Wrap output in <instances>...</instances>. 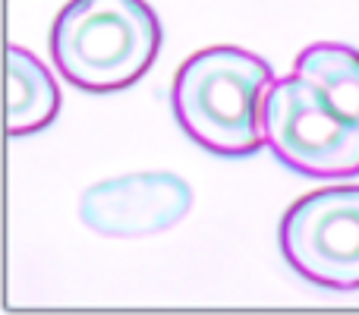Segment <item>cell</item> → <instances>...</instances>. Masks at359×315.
Listing matches in <instances>:
<instances>
[{
  "mask_svg": "<svg viewBox=\"0 0 359 315\" xmlns=\"http://www.w3.org/2000/svg\"><path fill=\"white\" fill-rule=\"evenodd\" d=\"M274 79V69L259 54L215 44L180 63L170 107L198 149L217 158H249L265 149L262 114Z\"/></svg>",
  "mask_w": 359,
  "mask_h": 315,
  "instance_id": "cell-1",
  "label": "cell"
},
{
  "mask_svg": "<svg viewBox=\"0 0 359 315\" xmlns=\"http://www.w3.org/2000/svg\"><path fill=\"white\" fill-rule=\"evenodd\" d=\"M149 0H69L50 25V63L73 88L111 95L136 86L161 51Z\"/></svg>",
  "mask_w": 359,
  "mask_h": 315,
  "instance_id": "cell-2",
  "label": "cell"
},
{
  "mask_svg": "<svg viewBox=\"0 0 359 315\" xmlns=\"http://www.w3.org/2000/svg\"><path fill=\"white\" fill-rule=\"evenodd\" d=\"M262 133L265 149L303 177H359V123L306 76L287 73L274 79L265 98Z\"/></svg>",
  "mask_w": 359,
  "mask_h": 315,
  "instance_id": "cell-3",
  "label": "cell"
},
{
  "mask_svg": "<svg viewBox=\"0 0 359 315\" xmlns=\"http://www.w3.org/2000/svg\"><path fill=\"white\" fill-rule=\"evenodd\" d=\"M284 262L322 290H359V186L337 183L297 199L278 227Z\"/></svg>",
  "mask_w": 359,
  "mask_h": 315,
  "instance_id": "cell-4",
  "label": "cell"
},
{
  "mask_svg": "<svg viewBox=\"0 0 359 315\" xmlns=\"http://www.w3.org/2000/svg\"><path fill=\"white\" fill-rule=\"evenodd\" d=\"M192 208V186L170 170H139L88 186L79 217L92 234L111 240H142L164 234Z\"/></svg>",
  "mask_w": 359,
  "mask_h": 315,
  "instance_id": "cell-5",
  "label": "cell"
},
{
  "mask_svg": "<svg viewBox=\"0 0 359 315\" xmlns=\"http://www.w3.org/2000/svg\"><path fill=\"white\" fill-rule=\"evenodd\" d=\"M60 114V88L32 51L6 48V133L13 139L48 130Z\"/></svg>",
  "mask_w": 359,
  "mask_h": 315,
  "instance_id": "cell-6",
  "label": "cell"
},
{
  "mask_svg": "<svg viewBox=\"0 0 359 315\" xmlns=\"http://www.w3.org/2000/svg\"><path fill=\"white\" fill-rule=\"evenodd\" d=\"M293 73L312 79L347 117L359 123V51L341 41H316L299 51Z\"/></svg>",
  "mask_w": 359,
  "mask_h": 315,
  "instance_id": "cell-7",
  "label": "cell"
}]
</instances>
